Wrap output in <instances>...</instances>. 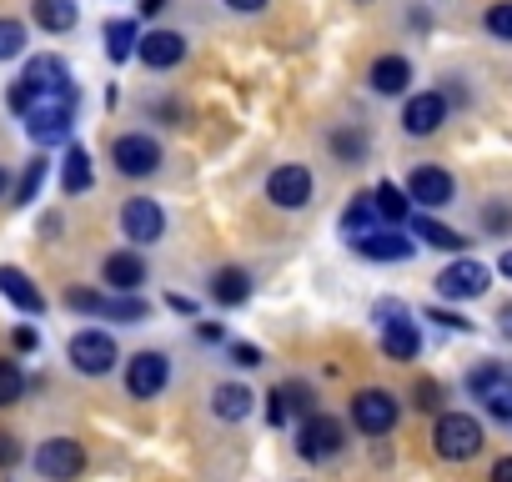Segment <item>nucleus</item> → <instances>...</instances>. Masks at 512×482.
<instances>
[{
    "instance_id": "1",
    "label": "nucleus",
    "mask_w": 512,
    "mask_h": 482,
    "mask_svg": "<svg viewBox=\"0 0 512 482\" xmlns=\"http://www.w3.org/2000/svg\"><path fill=\"white\" fill-rule=\"evenodd\" d=\"M487 447V427L477 412H437L432 417V452L442 462H472Z\"/></svg>"
},
{
    "instance_id": "2",
    "label": "nucleus",
    "mask_w": 512,
    "mask_h": 482,
    "mask_svg": "<svg viewBox=\"0 0 512 482\" xmlns=\"http://www.w3.org/2000/svg\"><path fill=\"white\" fill-rule=\"evenodd\" d=\"M347 422L357 427V437H372V442L377 437H392L397 422H402V402L387 387H357V397L347 407Z\"/></svg>"
},
{
    "instance_id": "3",
    "label": "nucleus",
    "mask_w": 512,
    "mask_h": 482,
    "mask_svg": "<svg viewBox=\"0 0 512 482\" xmlns=\"http://www.w3.org/2000/svg\"><path fill=\"white\" fill-rule=\"evenodd\" d=\"M342 452H347V422H342V417H332V412L302 417V427H297V457H302L307 467H327V462H337Z\"/></svg>"
},
{
    "instance_id": "4",
    "label": "nucleus",
    "mask_w": 512,
    "mask_h": 482,
    "mask_svg": "<svg viewBox=\"0 0 512 482\" xmlns=\"http://www.w3.org/2000/svg\"><path fill=\"white\" fill-rule=\"evenodd\" d=\"M432 287H437V302L462 307V302H477V297L492 292V267L477 262V257H452V262L432 277Z\"/></svg>"
},
{
    "instance_id": "5",
    "label": "nucleus",
    "mask_w": 512,
    "mask_h": 482,
    "mask_svg": "<svg viewBox=\"0 0 512 482\" xmlns=\"http://www.w3.org/2000/svg\"><path fill=\"white\" fill-rule=\"evenodd\" d=\"M121 387H126L131 402H156L171 387V357L161 347H146V352L126 357L121 362Z\"/></svg>"
},
{
    "instance_id": "6",
    "label": "nucleus",
    "mask_w": 512,
    "mask_h": 482,
    "mask_svg": "<svg viewBox=\"0 0 512 482\" xmlns=\"http://www.w3.org/2000/svg\"><path fill=\"white\" fill-rule=\"evenodd\" d=\"M66 362H71L81 377H111L116 362H126V357H121V347H116L111 332H101V327H81V332L66 342Z\"/></svg>"
},
{
    "instance_id": "7",
    "label": "nucleus",
    "mask_w": 512,
    "mask_h": 482,
    "mask_svg": "<svg viewBox=\"0 0 512 482\" xmlns=\"http://www.w3.org/2000/svg\"><path fill=\"white\" fill-rule=\"evenodd\" d=\"M161 161H166V151H161V141L146 136V131H121V136L111 141V166H116V176H126V181L156 176Z\"/></svg>"
},
{
    "instance_id": "8",
    "label": "nucleus",
    "mask_w": 512,
    "mask_h": 482,
    "mask_svg": "<svg viewBox=\"0 0 512 482\" xmlns=\"http://www.w3.org/2000/svg\"><path fill=\"white\" fill-rule=\"evenodd\" d=\"M312 196H317V176H312V166H302V161H282V166H272L267 171V201L277 206V211H307L312 206Z\"/></svg>"
},
{
    "instance_id": "9",
    "label": "nucleus",
    "mask_w": 512,
    "mask_h": 482,
    "mask_svg": "<svg viewBox=\"0 0 512 482\" xmlns=\"http://www.w3.org/2000/svg\"><path fill=\"white\" fill-rule=\"evenodd\" d=\"M467 392L482 402L492 422H512V372L502 362H477L467 367Z\"/></svg>"
},
{
    "instance_id": "10",
    "label": "nucleus",
    "mask_w": 512,
    "mask_h": 482,
    "mask_svg": "<svg viewBox=\"0 0 512 482\" xmlns=\"http://www.w3.org/2000/svg\"><path fill=\"white\" fill-rule=\"evenodd\" d=\"M31 467H36L41 482H76V477L86 472V447H81L76 437L56 432V437H46V442L36 447Z\"/></svg>"
},
{
    "instance_id": "11",
    "label": "nucleus",
    "mask_w": 512,
    "mask_h": 482,
    "mask_svg": "<svg viewBox=\"0 0 512 482\" xmlns=\"http://www.w3.org/2000/svg\"><path fill=\"white\" fill-rule=\"evenodd\" d=\"M352 252H357L362 262L397 267V262H412V257H417V236H412L407 226H377V231L352 236Z\"/></svg>"
},
{
    "instance_id": "12",
    "label": "nucleus",
    "mask_w": 512,
    "mask_h": 482,
    "mask_svg": "<svg viewBox=\"0 0 512 482\" xmlns=\"http://www.w3.org/2000/svg\"><path fill=\"white\" fill-rule=\"evenodd\" d=\"M121 236L131 241L136 252L156 247V241L166 236V206L156 196H126L121 201Z\"/></svg>"
},
{
    "instance_id": "13",
    "label": "nucleus",
    "mask_w": 512,
    "mask_h": 482,
    "mask_svg": "<svg viewBox=\"0 0 512 482\" xmlns=\"http://www.w3.org/2000/svg\"><path fill=\"white\" fill-rule=\"evenodd\" d=\"M76 131V96H61V101H41L31 116H26V136L46 151V146H66Z\"/></svg>"
},
{
    "instance_id": "14",
    "label": "nucleus",
    "mask_w": 512,
    "mask_h": 482,
    "mask_svg": "<svg viewBox=\"0 0 512 482\" xmlns=\"http://www.w3.org/2000/svg\"><path fill=\"white\" fill-rule=\"evenodd\" d=\"M447 116H452V101H447L442 91H412V96L402 101V131H407L412 141L437 136V131L447 126Z\"/></svg>"
},
{
    "instance_id": "15",
    "label": "nucleus",
    "mask_w": 512,
    "mask_h": 482,
    "mask_svg": "<svg viewBox=\"0 0 512 482\" xmlns=\"http://www.w3.org/2000/svg\"><path fill=\"white\" fill-rule=\"evenodd\" d=\"M407 196L422 211H447L457 201V176L447 166H412L407 171Z\"/></svg>"
},
{
    "instance_id": "16",
    "label": "nucleus",
    "mask_w": 512,
    "mask_h": 482,
    "mask_svg": "<svg viewBox=\"0 0 512 482\" xmlns=\"http://www.w3.org/2000/svg\"><path fill=\"white\" fill-rule=\"evenodd\" d=\"M21 81L36 91V106L41 101H61V96H76V81H71V66L61 61V56H31L26 61V71H21Z\"/></svg>"
},
{
    "instance_id": "17",
    "label": "nucleus",
    "mask_w": 512,
    "mask_h": 482,
    "mask_svg": "<svg viewBox=\"0 0 512 482\" xmlns=\"http://www.w3.org/2000/svg\"><path fill=\"white\" fill-rule=\"evenodd\" d=\"M101 282H106V292H116V297H141V287L151 282V267H146V257H141L136 247H121V252H111V257L101 262Z\"/></svg>"
},
{
    "instance_id": "18",
    "label": "nucleus",
    "mask_w": 512,
    "mask_h": 482,
    "mask_svg": "<svg viewBox=\"0 0 512 482\" xmlns=\"http://www.w3.org/2000/svg\"><path fill=\"white\" fill-rule=\"evenodd\" d=\"M412 76H417L412 61L397 56V51H387V56H377L367 66V91L382 96V101H397V96H412Z\"/></svg>"
},
{
    "instance_id": "19",
    "label": "nucleus",
    "mask_w": 512,
    "mask_h": 482,
    "mask_svg": "<svg viewBox=\"0 0 512 482\" xmlns=\"http://www.w3.org/2000/svg\"><path fill=\"white\" fill-rule=\"evenodd\" d=\"M136 61H141L146 71H176V66L186 61V36H181V31L156 26V31H146V36H141Z\"/></svg>"
},
{
    "instance_id": "20",
    "label": "nucleus",
    "mask_w": 512,
    "mask_h": 482,
    "mask_svg": "<svg viewBox=\"0 0 512 482\" xmlns=\"http://www.w3.org/2000/svg\"><path fill=\"white\" fill-rule=\"evenodd\" d=\"M407 231L417 236V247H432V252H447V257H467V247H472L457 226H447V221H437V216H412Z\"/></svg>"
},
{
    "instance_id": "21",
    "label": "nucleus",
    "mask_w": 512,
    "mask_h": 482,
    "mask_svg": "<svg viewBox=\"0 0 512 482\" xmlns=\"http://www.w3.org/2000/svg\"><path fill=\"white\" fill-rule=\"evenodd\" d=\"M206 297L221 307V312H236L251 302V272L246 267H216L211 282H206Z\"/></svg>"
},
{
    "instance_id": "22",
    "label": "nucleus",
    "mask_w": 512,
    "mask_h": 482,
    "mask_svg": "<svg viewBox=\"0 0 512 482\" xmlns=\"http://www.w3.org/2000/svg\"><path fill=\"white\" fill-rule=\"evenodd\" d=\"M251 412H256V392H251L246 382H216V387H211V417H216V422L236 427V422H246Z\"/></svg>"
},
{
    "instance_id": "23",
    "label": "nucleus",
    "mask_w": 512,
    "mask_h": 482,
    "mask_svg": "<svg viewBox=\"0 0 512 482\" xmlns=\"http://www.w3.org/2000/svg\"><path fill=\"white\" fill-rule=\"evenodd\" d=\"M377 342H382V357H387V362H417V357H422V327H417L412 317L377 327Z\"/></svg>"
},
{
    "instance_id": "24",
    "label": "nucleus",
    "mask_w": 512,
    "mask_h": 482,
    "mask_svg": "<svg viewBox=\"0 0 512 482\" xmlns=\"http://www.w3.org/2000/svg\"><path fill=\"white\" fill-rule=\"evenodd\" d=\"M0 297H6L16 312H26V317H41L46 312V292L21 267H0Z\"/></svg>"
},
{
    "instance_id": "25",
    "label": "nucleus",
    "mask_w": 512,
    "mask_h": 482,
    "mask_svg": "<svg viewBox=\"0 0 512 482\" xmlns=\"http://www.w3.org/2000/svg\"><path fill=\"white\" fill-rule=\"evenodd\" d=\"M327 151H332L337 166H367L372 136H367L362 126H332V131H327Z\"/></svg>"
},
{
    "instance_id": "26",
    "label": "nucleus",
    "mask_w": 512,
    "mask_h": 482,
    "mask_svg": "<svg viewBox=\"0 0 512 482\" xmlns=\"http://www.w3.org/2000/svg\"><path fill=\"white\" fill-rule=\"evenodd\" d=\"M372 201H377V216L387 221V226H412V196H407V186H397V181H377L372 186Z\"/></svg>"
},
{
    "instance_id": "27",
    "label": "nucleus",
    "mask_w": 512,
    "mask_h": 482,
    "mask_svg": "<svg viewBox=\"0 0 512 482\" xmlns=\"http://www.w3.org/2000/svg\"><path fill=\"white\" fill-rule=\"evenodd\" d=\"M31 16H36V26L46 36H66V31H76L81 6H76V0H31Z\"/></svg>"
},
{
    "instance_id": "28",
    "label": "nucleus",
    "mask_w": 512,
    "mask_h": 482,
    "mask_svg": "<svg viewBox=\"0 0 512 482\" xmlns=\"http://www.w3.org/2000/svg\"><path fill=\"white\" fill-rule=\"evenodd\" d=\"M101 41H106V61H111V66H126V61L141 51V31H136V21H126V16H121V21H106V26H101Z\"/></svg>"
},
{
    "instance_id": "29",
    "label": "nucleus",
    "mask_w": 512,
    "mask_h": 482,
    "mask_svg": "<svg viewBox=\"0 0 512 482\" xmlns=\"http://www.w3.org/2000/svg\"><path fill=\"white\" fill-rule=\"evenodd\" d=\"M91 181H96L91 151L86 146H66V156H61V191L66 196H81V191H91Z\"/></svg>"
},
{
    "instance_id": "30",
    "label": "nucleus",
    "mask_w": 512,
    "mask_h": 482,
    "mask_svg": "<svg viewBox=\"0 0 512 482\" xmlns=\"http://www.w3.org/2000/svg\"><path fill=\"white\" fill-rule=\"evenodd\" d=\"M377 201H372V191H362V196H352L347 206H342V216H337V226H342V236H362V231H377Z\"/></svg>"
},
{
    "instance_id": "31",
    "label": "nucleus",
    "mask_w": 512,
    "mask_h": 482,
    "mask_svg": "<svg viewBox=\"0 0 512 482\" xmlns=\"http://www.w3.org/2000/svg\"><path fill=\"white\" fill-rule=\"evenodd\" d=\"M151 317V302L146 297H106V312H101V322H116V327H141Z\"/></svg>"
},
{
    "instance_id": "32",
    "label": "nucleus",
    "mask_w": 512,
    "mask_h": 482,
    "mask_svg": "<svg viewBox=\"0 0 512 482\" xmlns=\"http://www.w3.org/2000/svg\"><path fill=\"white\" fill-rule=\"evenodd\" d=\"M46 171H51V161L46 156H31L26 171H21V181H16V201L11 206H31L41 196V186H46Z\"/></svg>"
},
{
    "instance_id": "33",
    "label": "nucleus",
    "mask_w": 512,
    "mask_h": 482,
    "mask_svg": "<svg viewBox=\"0 0 512 482\" xmlns=\"http://www.w3.org/2000/svg\"><path fill=\"white\" fill-rule=\"evenodd\" d=\"M26 397V367L16 357H0V407H16Z\"/></svg>"
},
{
    "instance_id": "34",
    "label": "nucleus",
    "mask_w": 512,
    "mask_h": 482,
    "mask_svg": "<svg viewBox=\"0 0 512 482\" xmlns=\"http://www.w3.org/2000/svg\"><path fill=\"white\" fill-rule=\"evenodd\" d=\"M477 226L487 231V236H512V201H482V211H477Z\"/></svg>"
},
{
    "instance_id": "35",
    "label": "nucleus",
    "mask_w": 512,
    "mask_h": 482,
    "mask_svg": "<svg viewBox=\"0 0 512 482\" xmlns=\"http://www.w3.org/2000/svg\"><path fill=\"white\" fill-rule=\"evenodd\" d=\"M26 21H16V16H0V61H21L26 56Z\"/></svg>"
},
{
    "instance_id": "36",
    "label": "nucleus",
    "mask_w": 512,
    "mask_h": 482,
    "mask_svg": "<svg viewBox=\"0 0 512 482\" xmlns=\"http://www.w3.org/2000/svg\"><path fill=\"white\" fill-rule=\"evenodd\" d=\"M482 26H487V36H492V41L512 46V0H492V6L482 11Z\"/></svg>"
},
{
    "instance_id": "37",
    "label": "nucleus",
    "mask_w": 512,
    "mask_h": 482,
    "mask_svg": "<svg viewBox=\"0 0 512 482\" xmlns=\"http://www.w3.org/2000/svg\"><path fill=\"white\" fill-rule=\"evenodd\" d=\"M262 402H267V407H262V417H267V427H272V432L292 427V417H297V412H292V402H287V387H272Z\"/></svg>"
},
{
    "instance_id": "38",
    "label": "nucleus",
    "mask_w": 512,
    "mask_h": 482,
    "mask_svg": "<svg viewBox=\"0 0 512 482\" xmlns=\"http://www.w3.org/2000/svg\"><path fill=\"white\" fill-rule=\"evenodd\" d=\"M106 297H111V292H96V287H71V292H66V307H71V312H81V317H101V312H106Z\"/></svg>"
},
{
    "instance_id": "39",
    "label": "nucleus",
    "mask_w": 512,
    "mask_h": 482,
    "mask_svg": "<svg viewBox=\"0 0 512 482\" xmlns=\"http://www.w3.org/2000/svg\"><path fill=\"white\" fill-rule=\"evenodd\" d=\"M422 322H432L437 332H457V337L477 327V322H467L462 312H452V307H437V302H432V307H422Z\"/></svg>"
},
{
    "instance_id": "40",
    "label": "nucleus",
    "mask_w": 512,
    "mask_h": 482,
    "mask_svg": "<svg viewBox=\"0 0 512 482\" xmlns=\"http://www.w3.org/2000/svg\"><path fill=\"white\" fill-rule=\"evenodd\" d=\"M282 387H287V402H292V412H297V417L322 412V407H317V387H312L307 377H292V382H282Z\"/></svg>"
},
{
    "instance_id": "41",
    "label": "nucleus",
    "mask_w": 512,
    "mask_h": 482,
    "mask_svg": "<svg viewBox=\"0 0 512 482\" xmlns=\"http://www.w3.org/2000/svg\"><path fill=\"white\" fill-rule=\"evenodd\" d=\"M442 402H447V387H442V382H432V377H417V387H412V407H422V412H432V417H437V412H447Z\"/></svg>"
},
{
    "instance_id": "42",
    "label": "nucleus",
    "mask_w": 512,
    "mask_h": 482,
    "mask_svg": "<svg viewBox=\"0 0 512 482\" xmlns=\"http://www.w3.org/2000/svg\"><path fill=\"white\" fill-rule=\"evenodd\" d=\"M226 357L241 367V372H256V367H262L267 357H262V347H256V342H226Z\"/></svg>"
},
{
    "instance_id": "43",
    "label": "nucleus",
    "mask_w": 512,
    "mask_h": 482,
    "mask_svg": "<svg viewBox=\"0 0 512 482\" xmlns=\"http://www.w3.org/2000/svg\"><path fill=\"white\" fill-rule=\"evenodd\" d=\"M402 317H412L402 297H377V302H372V322H377V327H387V322H402Z\"/></svg>"
},
{
    "instance_id": "44",
    "label": "nucleus",
    "mask_w": 512,
    "mask_h": 482,
    "mask_svg": "<svg viewBox=\"0 0 512 482\" xmlns=\"http://www.w3.org/2000/svg\"><path fill=\"white\" fill-rule=\"evenodd\" d=\"M16 462H21V437L0 427V472H6V467H16Z\"/></svg>"
},
{
    "instance_id": "45",
    "label": "nucleus",
    "mask_w": 512,
    "mask_h": 482,
    "mask_svg": "<svg viewBox=\"0 0 512 482\" xmlns=\"http://www.w3.org/2000/svg\"><path fill=\"white\" fill-rule=\"evenodd\" d=\"M221 6H226L231 16H262V11H267V0H221Z\"/></svg>"
},
{
    "instance_id": "46",
    "label": "nucleus",
    "mask_w": 512,
    "mask_h": 482,
    "mask_svg": "<svg viewBox=\"0 0 512 482\" xmlns=\"http://www.w3.org/2000/svg\"><path fill=\"white\" fill-rule=\"evenodd\" d=\"M11 342H16V352H36V347H41V332H36V327H16Z\"/></svg>"
},
{
    "instance_id": "47",
    "label": "nucleus",
    "mask_w": 512,
    "mask_h": 482,
    "mask_svg": "<svg viewBox=\"0 0 512 482\" xmlns=\"http://www.w3.org/2000/svg\"><path fill=\"white\" fill-rule=\"evenodd\" d=\"M487 482H512V452H507V457H497V462L487 467Z\"/></svg>"
},
{
    "instance_id": "48",
    "label": "nucleus",
    "mask_w": 512,
    "mask_h": 482,
    "mask_svg": "<svg viewBox=\"0 0 512 482\" xmlns=\"http://www.w3.org/2000/svg\"><path fill=\"white\" fill-rule=\"evenodd\" d=\"M166 307H171V312H181V317H196V302H191V297H176V292H171V297H166Z\"/></svg>"
},
{
    "instance_id": "49",
    "label": "nucleus",
    "mask_w": 512,
    "mask_h": 482,
    "mask_svg": "<svg viewBox=\"0 0 512 482\" xmlns=\"http://www.w3.org/2000/svg\"><path fill=\"white\" fill-rule=\"evenodd\" d=\"M196 332H201V342H226V327L221 322H201Z\"/></svg>"
},
{
    "instance_id": "50",
    "label": "nucleus",
    "mask_w": 512,
    "mask_h": 482,
    "mask_svg": "<svg viewBox=\"0 0 512 482\" xmlns=\"http://www.w3.org/2000/svg\"><path fill=\"white\" fill-rule=\"evenodd\" d=\"M497 332H502V337H507V342H512V302H507V307H502V312H497Z\"/></svg>"
},
{
    "instance_id": "51",
    "label": "nucleus",
    "mask_w": 512,
    "mask_h": 482,
    "mask_svg": "<svg viewBox=\"0 0 512 482\" xmlns=\"http://www.w3.org/2000/svg\"><path fill=\"white\" fill-rule=\"evenodd\" d=\"M171 6V0H141V16H161Z\"/></svg>"
},
{
    "instance_id": "52",
    "label": "nucleus",
    "mask_w": 512,
    "mask_h": 482,
    "mask_svg": "<svg viewBox=\"0 0 512 482\" xmlns=\"http://www.w3.org/2000/svg\"><path fill=\"white\" fill-rule=\"evenodd\" d=\"M497 277H507V282H512V247L497 257Z\"/></svg>"
},
{
    "instance_id": "53",
    "label": "nucleus",
    "mask_w": 512,
    "mask_h": 482,
    "mask_svg": "<svg viewBox=\"0 0 512 482\" xmlns=\"http://www.w3.org/2000/svg\"><path fill=\"white\" fill-rule=\"evenodd\" d=\"M0 196H6V166H0Z\"/></svg>"
}]
</instances>
